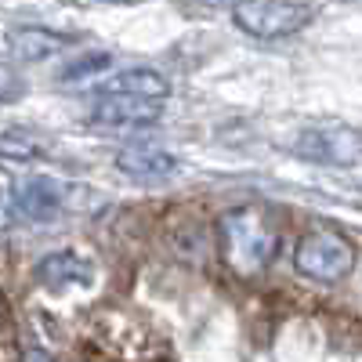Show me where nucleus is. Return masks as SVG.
Returning <instances> with one entry per match:
<instances>
[{"label": "nucleus", "mask_w": 362, "mask_h": 362, "mask_svg": "<svg viewBox=\"0 0 362 362\" xmlns=\"http://www.w3.org/2000/svg\"><path fill=\"white\" fill-rule=\"evenodd\" d=\"M112 62V58L105 51H95V54H83L80 62H73L69 69H62V80H90V76H98L105 66Z\"/></svg>", "instance_id": "obj_12"}, {"label": "nucleus", "mask_w": 362, "mask_h": 362, "mask_svg": "<svg viewBox=\"0 0 362 362\" xmlns=\"http://www.w3.org/2000/svg\"><path fill=\"white\" fill-rule=\"evenodd\" d=\"M116 167L134 181H167L181 170V163L160 145H127V148H119Z\"/></svg>", "instance_id": "obj_6"}, {"label": "nucleus", "mask_w": 362, "mask_h": 362, "mask_svg": "<svg viewBox=\"0 0 362 362\" xmlns=\"http://www.w3.org/2000/svg\"><path fill=\"white\" fill-rule=\"evenodd\" d=\"M0 319H4V300H0Z\"/></svg>", "instance_id": "obj_16"}, {"label": "nucleus", "mask_w": 362, "mask_h": 362, "mask_svg": "<svg viewBox=\"0 0 362 362\" xmlns=\"http://www.w3.org/2000/svg\"><path fill=\"white\" fill-rule=\"evenodd\" d=\"M0 156L15 160V163H33L44 156V145L22 127H4L0 131Z\"/></svg>", "instance_id": "obj_11"}, {"label": "nucleus", "mask_w": 362, "mask_h": 362, "mask_svg": "<svg viewBox=\"0 0 362 362\" xmlns=\"http://www.w3.org/2000/svg\"><path fill=\"white\" fill-rule=\"evenodd\" d=\"M15 90H18V76L8 66H0V98H11Z\"/></svg>", "instance_id": "obj_13"}, {"label": "nucleus", "mask_w": 362, "mask_h": 362, "mask_svg": "<svg viewBox=\"0 0 362 362\" xmlns=\"http://www.w3.org/2000/svg\"><path fill=\"white\" fill-rule=\"evenodd\" d=\"M62 196L66 189L58 181H47V177H22L18 185L11 189V210L15 218H25V221H51L58 210H62Z\"/></svg>", "instance_id": "obj_4"}, {"label": "nucleus", "mask_w": 362, "mask_h": 362, "mask_svg": "<svg viewBox=\"0 0 362 362\" xmlns=\"http://www.w3.org/2000/svg\"><path fill=\"white\" fill-rule=\"evenodd\" d=\"M102 98H138V102H163L170 95L167 76H160L156 69H124L109 76L105 83H98Z\"/></svg>", "instance_id": "obj_7"}, {"label": "nucleus", "mask_w": 362, "mask_h": 362, "mask_svg": "<svg viewBox=\"0 0 362 362\" xmlns=\"http://www.w3.org/2000/svg\"><path fill=\"white\" fill-rule=\"evenodd\" d=\"M315 15L312 4H235L232 22L254 40H279L297 33L300 25H308Z\"/></svg>", "instance_id": "obj_3"}, {"label": "nucleus", "mask_w": 362, "mask_h": 362, "mask_svg": "<svg viewBox=\"0 0 362 362\" xmlns=\"http://www.w3.org/2000/svg\"><path fill=\"white\" fill-rule=\"evenodd\" d=\"M90 124L109 131H134L160 119V102H138V98H98L90 105Z\"/></svg>", "instance_id": "obj_5"}, {"label": "nucleus", "mask_w": 362, "mask_h": 362, "mask_svg": "<svg viewBox=\"0 0 362 362\" xmlns=\"http://www.w3.org/2000/svg\"><path fill=\"white\" fill-rule=\"evenodd\" d=\"M293 264H297L300 276L334 286V283L351 276L355 247H351V239H344L334 228H315L308 235H300V243L293 250Z\"/></svg>", "instance_id": "obj_2"}, {"label": "nucleus", "mask_w": 362, "mask_h": 362, "mask_svg": "<svg viewBox=\"0 0 362 362\" xmlns=\"http://www.w3.org/2000/svg\"><path fill=\"white\" fill-rule=\"evenodd\" d=\"M37 279L47 286H90L95 283V264L73 250H58L37 264Z\"/></svg>", "instance_id": "obj_10"}, {"label": "nucleus", "mask_w": 362, "mask_h": 362, "mask_svg": "<svg viewBox=\"0 0 362 362\" xmlns=\"http://www.w3.org/2000/svg\"><path fill=\"white\" fill-rule=\"evenodd\" d=\"M279 247V232L257 206H239L221 218V254L239 276L261 272Z\"/></svg>", "instance_id": "obj_1"}, {"label": "nucleus", "mask_w": 362, "mask_h": 362, "mask_svg": "<svg viewBox=\"0 0 362 362\" xmlns=\"http://www.w3.org/2000/svg\"><path fill=\"white\" fill-rule=\"evenodd\" d=\"M297 153L326 163H351L362 156V141L351 131H305L297 138Z\"/></svg>", "instance_id": "obj_8"}, {"label": "nucleus", "mask_w": 362, "mask_h": 362, "mask_svg": "<svg viewBox=\"0 0 362 362\" xmlns=\"http://www.w3.org/2000/svg\"><path fill=\"white\" fill-rule=\"evenodd\" d=\"M25 362H54L47 351H40V348H33V351H25Z\"/></svg>", "instance_id": "obj_15"}, {"label": "nucleus", "mask_w": 362, "mask_h": 362, "mask_svg": "<svg viewBox=\"0 0 362 362\" xmlns=\"http://www.w3.org/2000/svg\"><path fill=\"white\" fill-rule=\"evenodd\" d=\"M69 44H73V37L54 33V29H44V25H18L8 33V51L18 62H44V58L66 51Z\"/></svg>", "instance_id": "obj_9"}, {"label": "nucleus", "mask_w": 362, "mask_h": 362, "mask_svg": "<svg viewBox=\"0 0 362 362\" xmlns=\"http://www.w3.org/2000/svg\"><path fill=\"white\" fill-rule=\"evenodd\" d=\"M15 221H18V218H15V210H11V199L0 192V232H8Z\"/></svg>", "instance_id": "obj_14"}]
</instances>
